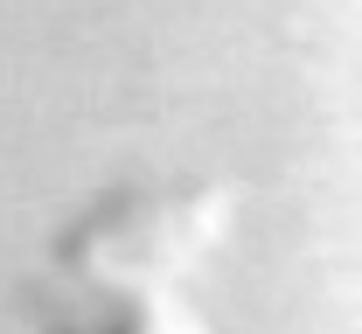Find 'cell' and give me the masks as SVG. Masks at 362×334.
I'll return each mask as SVG.
<instances>
[{"instance_id": "6da1fadb", "label": "cell", "mask_w": 362, "mask_h": 334, "mask_svg": "<svg viewBox=\"0 0 362 334\" xmlns=\"http://www.w3.org/2000/svg\"><path fill=\"white\" fill-rule=\"evenodd\" d=\"M230 181H119L49 237L21 279L35 334H209L188 272L230 237Z\"/></svg>"}]
</instances>
